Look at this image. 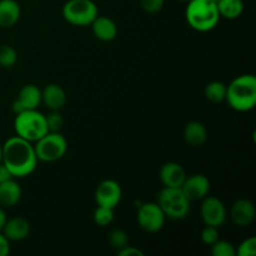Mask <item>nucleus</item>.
I'll return each mask as SVG.
<instances>
[{
    "label": "nucleus",
    "mask_w": 256,
    "mask_h": 256,
    "mask_svg": "<svg viewBox=\"0 0 256 256\" xmlns=\"http://www.w3.org/2000/svg\"><path fill=\"white\" fill-rule=\"evenodd\" d=\"M2 162L14 178H24L36 169L38 158L32 142L12 136L2 145Z\"/></svg>",
    "instance_id": "f257e3e1"
},
{
    "label": "nucleus",
    "mask_w": 256,
    "mask_h": 256,
    "mask_svg": "<svg viewBox=\"0 0 256 256\" xmlns=\"http://www.w3.org/2000/svg\"><path fill=\"white\" fill-rule=\"evenodd\" d=\"M225 100L236 112H249L256 105V76L244 74L235 78L226 86Z\"/></svg>",
    "instance_id": "f03ea898"
},
{
    "label": "nucleus",
    "mask_w": 256,
    "mask_h": 256,
    "mask_svg": "<svg viewBox=\"0 0 256 256\" xmlns=\"http://www.w3.org/2000/svg\"><path fill=\"white\" fill-rule=\"evenodd\" d=\"M186 22L196 32H210L220 20L216 2L212 0H190L185 10Z\"/></svg>",
    "instance_id": "7ed1b4c3"
},
{
    "label": "nucleus",
    "mask_w": 256,
    "mask_h": 256,
    "mask_svg": "<svg viewBox=\"0 0 256 256\" xmlns=\"http://www.w3.org/2000/svg\"><path fill=\"white\" fill-rule=\"evenodd\" d=\"M14 129L18 136L30 142H38L48 132L45 115L35 110H26L16 114L14 122Z\"/></svg>",
    "instance_id": "20e7f679"
},
{
    "label": "nucleus",
    "mask_w": 256,
    "mask_h": 256,
    "mask_svg": "<svg viewBox=\"0 0 256 256\" xmlns=\"http://www.w3.org/2000/svg\"><path fill=\"white\" fill-rule=\"evenodd\" d=\"M158 204L164 212L165 216L172 220H182L190 212V202L182 194L180 188H168L160 192Z\"/></svg>",
    "instance_id": "39448f33"
},
{
    "label": "nucleus",
    "mask_w": 256,
    "mask_h": 256,
    "mask_svg": "<svg viewBox=\"0 0 256 256\" xmlns=\"http://www.w3.org/2000/svg\"><path fill=\"white\" fill-rule=\"evenodd\" d=\"M34 149L38 160L44 162H52L62 159L68 150L66 139L58 132H48L44 136L35 142Z\"/></svg>",
    "instance_id": "423d86ee"
},
{
    "label": "nucleus",
    "mask_w": 256,
    "mask_h": 256,
    "mask_svg": "<svg viewBox=\"0 0 256 256\" xmlns=\"http://www.w3.org/2000/svg\"><path fill=\"white\" fill-rule=\"evenodd\" d=\"M98 6L92 0H69L62 6V16L76 26H86L98 16Z\"/></svg>",
    "instance_id": "0eeeda50"
},
{
    "label": "nucleus",
    "mask_w": 256,
    "mask_h": 256,
    "mask_svg": "<svg viewBox=\"0 0 256 256\" xmlns=\"http://www.w3.org/2000/svg\"><path fill=\"white\" fill-rule=\"evenodd\" d=\"M136 219L144 232H158L164 226L166 216L158 202H144L138 208Z\"/></svg>",
    "instance_id": "6e6552de"
},
{
    "label": "nucleus",
    "mask_w": 256,
    "mask_h": 256,
    "mask_svg": "<svg viewBox=\"0 0 256 256\" xmlns=\"http://www.w3.org/2000/svg\"><path fill=\"white\" fill-rule=\"evenodd\" d=\"M200 214L202 222L208 226L220 228L226 220V209L222 200L215 196H205L202 199Z\"/></svg>",
    "instance_id": "1a4fd4ad"
},
{
    "label": "nucleus",
    "mask_w": 256,
    "mask_h": 256,
    "mask_svg": "<svg viewBox=\"0 0 256 256\" xmlns=\"http://www.w3.org/2000/svg\"><path fill=\"white\" fill-rule=\"evenodd\" d=\"M122 188L115 180L106 179L99 184L95 190V202L99 206L115 209L122 200Z\"/></svg>",
    "instance_id": "9d476101"
},
{
    "label": "nucleus",
    "mask_w": 256,
    "mask_h": 256,
    "mask_svg": "<svg viewBox=\"0 0 256 256\" xmlns=\"http://www.w3.org/2000/svg\"><path fill=\"white\" fill-rule=\"evenodd\" d=\"M42 102V90L36 85L28 84L20 89L16 99L12 102V109L15 114L26 110H35Z\"/></svg>",
    "instance_id": "9b49d317"
},
{
    "label": "nucleus",
    "mask_w": 256,
    "mask_h": 256,
    "mask_svg": "<svg viewBox=\"0 0 256 256\" xmlns=\"http://www.w3.org/2000/svg\"><path fill=\"white\" fill-rule=\"evenodd\" d=\"M180 189L190 202H198L208 196L210 192V182L205 175L194 174L192 176H186Z\"/></svg>",
    "instance_id": "f8f14e48"
},
{
    "label": "nucleus",
    "mask_w": 256,
    "mask_h": 256,
    "mask_svg": "<svg viewBox=\"0 0 256 256\" xmlns=\"http://www.w3.org/2000/svg\"><path fill=\"white\" fill-rule=\"evenodd\" d=\"M256 209L252 202L248 199H240L232 204L230 210V218L238 226H248L255 219Z\"/></svg>",
    "instance_id": "ddd939ff"
},
{
    "label": "nucleus",
    "mask_w": 256,
    "mask_h": 256,
    "mask_svg": "<svg viewBox=\"0 0 256 256\" xmlns=\"http://www.w3.org/2000/svg\"><path fill=\"white\" fill-rule=\"evenodd\" d=\"M186 179L184 168L174 162H166L160 169V180L168 188H180Z\"/></svg>",
    "instance_id": "4468645a"
},
{
    "label": "nucleus",
    "mask_w": 256,
    "mask_h": 256,
    "mask_svg": "<svg viewBox=\"0 0 256 256\" xmlns=\"http://www.w3.org/2000/svg\"><path fill=\"white\" fill-rule=\"evenodd\" d=\"M2 232L9 242H22L26 239L29 235L30 224L24 218H12V219L6 220Z\"/></svg>",
    "instance_id": "2eb2a0df"
},
{
    "label": "nucleus",
    "mask_w": 256,
    "mask_h": 256,
    "mask_svg": "<svg viewBox=\"0 0 256 256\" xmlns=\"http://www.w3.org/2000/svg\"><path fill=\"white\" fill-rule=\"evenodd\" d=\"M42 102L50 110H60L66 102V92L60 85L49 84L42 90Z\"/></svg>",
    "instance_id": "dca6fc26"
},
{
    "label": "nucleus",
    "mask_w": 256,
    "mask_h": 256,
    "mask_svg": "<svg viewBox=\"0 0 256 256\" xmlns=\"http://www.w3.org/2000/svg\"><path fill=\"white\" fill-rule=\"evenodd\" d=\"M92 30L95 36L102 42H112L116 38L118 28L114 20L108 16H99L98 15L92 22Z\"/></svg>",
    "instance_id": "f3484780"
},
{
    "label": "nucleus",
    "mask_w": 256,
    "mask_h": 256,
    "mask_svg": "<svg viewBox=\"0 0 256 256\" xmlns=\"http://www.w3.org/2000/svg\"><path fill=\"white\" fill-rule=\"evenodd\" d=\"M22 199V188L15 182L10 179L0 184V206L12 208L19 202Z\"/></svg>",
    "instance_id": "a211bd4d"
},
{
    "label": "nucleus",
    "mask_w": 256,
    "mask_h": 256,
    "mask_svg": "<svg viewBox=\"0 0 256 256\" xmlns=\"http://www.w3.org/2000/svg\"><path fill=\"white\" fill-rule=\"evenodd\" d=\"M22 10L15 0H0V28H10L19 20Z\"/></svg>",
    "instance_id": "6ab92c4d"
},
{
    "label": "nucleus",
    "mask_w": 256,
    "mask_h": 256,
    "mask_svg": "<svg viewBox=\"0 0 256 256\" xmlns=\"http://www.w3.org/2000/svg\"><path fill=\"white\" fill-rule=\"evenodd\" d=\"M185 142L192 146H202L208 139L206 128L200 122H190L185 125L184 132Z\"/></svg>",
    "instance_id": "aec40b11"
},
{
    "label": "nucleus",
    "mask_w": 256,
    "mask_h": 256,
    "mask_svg": "<svg viewBox=\"0 0 256 256\" xmlns=\"http://www.w3.org/2000/svg\"><path fill=\"white\" fill-rule=\"evenodd\" d=\"M220 18L225 19H238L244 12L242 0H219L216 2Z\"/></svg>",
    "instance_id": "412c9836"
},
{
    "label": "nucleus",
    "mask_w": 256,
    "mask_h": 256,
    "mask_svg": "<svg viewBox=\"0 0 256 256\" xmlns=\"http://www.w3.org/2000/svg\"><path fill=\"white\" fill-rule=\"evenodd\" d=\"M205 98L212 102H222L225 100L226 96V85L222 82H210L205 86L204 90Z\"/></svg>",
    "instance_id": "4be33fe9"
},
{
    "label": "nucleus",
    "mask_w": 256,
    "mask_h": 256,
    "mask_svg": "<svg viewBox=\"0 0 256 256\" xmlns=\"http://www.w3.org/2000/svg\"><path fill=\"white\" fill-rule=\"evenodd\" d=\"M18 60V52L10 45H2L0 46V66L12 68L14 66Z\"/></svg>",
    "instance_id": "5701e85b"
},
{
    "label": "nucleus",
    "mask_w": 256,
    "mask_h": 256,
    "mask_svg": "<svg viewBox=\"0 0 256 256\" xmlns=\"http://www.w3.org/2000/svg\"><path fill=\"white\" fill-rule=\"evenodd\" d=\"M112 220H114V209L98 205L96 210L94 212V222L99 226H106V225L112 224Z\"/></svg>",
    "instance_id": "b1692460"
},
{
    "label": "nucleus",
    "mask_w": 256,
    "mask_h": 256,
    "mask_svg": "<svg viewBox=\"0 0 256 256\" xmlns=\"http://www.w3.org/2000/svg\"><path fill=\"white\" fill-rule=\"evenodd\" d=\"M212 246V256H235V248L232 242L225 240H216Z\"/></svg>",
    "instance_id": "393cba45"
},
{
    "label": "nucleus",
    "mask_w": 256,
    "mask_h": 256,
    "mask_svg": "<svg viewBox=\"0 0 256 256\" xmlns=\"http://www.w3.org/2000/svg\"><path fill=\"white\" fill-rule=\"evenodd\" d=\"M109 242L115 250L119 252L120 249H122V248H125L126 245H129V236H128V234L124 230L116 229L114 230V232H110Z\"/></svg>",
    "instance_id": "a878e982"
},
{
    "label": "nucleus",
    "mask_w": 256,
    "mask_h": 256,
    "mask_svg": "<svg viewBox=\"0 0 256 256\" xmlns=\"http://www.w3.org/2000/svg\"><path fill=\"white\" fill-rule=\"evenodd\" d=\"M45 120H46L48 132H60L62 124H64V119H62L59 110H52V112H49V114L45 116Z\"/></svg>",
    "instance_id": "bb28decb"
},
{
    "label": "nucleus",
    "mask_w": 256,
    "mask_h": 256,
    "mask_svg": "<svg viewBox=\"0 0 256 256\" xmlns=\"http://www.w3.org/2000/svg\"><path fill=\"white\" fill-rule=\"evenodd\" d=\"M238 256H255L256 255V238L252 236L245 239L235 250Z\"/></svg>",
    "instance_id": "cd10ccee"
},
{
    "label": "nucleus",
    "mask_w": 256,
    "mask_h": 256,
    "mask_svg": "<svg viewBox=\"0 0 256 256\" xmlns=\"http://www.w3.org/2000/svg\"><path fill=\"white\" fill-rule=\"evenodd\" d=\"M202 242L205 245H212L216 240H219V232H218V228L214 226H208L205 225V228L202 232Z\"/></svg>",
    "instance_id": "c85d7f7f"
},
{
    "label": "nucleus",
    "mask_w": 256,
    "mask_h": 256,
    "mask_svg": "<svg viewBox=\"0 0 256 256\" xmlns=\"http://www.w3.org/2000/svg\"><path fill=\"white\" fill-rule=\"evenodd\" d=\"M140 5L146 12L154 14L160 12L164 6V0H140Z\"/></svg>",
    "instance_id": "c756f323"
},
{
    "label": "nucleus",
    "mask_w": 256,
    "mask_h": 256,
    "mask_svg": "<svg viewBox=\"0 0 256 256\" xmlns=\"http://www.w3.org/2000/svg\"><path fill=\"white\" fill-rule=\"evenodd\" d=\"M118 255L119 256H144V252H142V250L136 249V248H132V246H129V245H126V246L122 248V249H120L119 252H118Z\"/></svg>",
    "instance_id": "7c9ffc66"
},
{
    "label": "nucleus",
    "mask_w": 256,
    "mask_h": 256,
    "mask_svg": "<svg viewBox=\"0 0 256 256\" xmlns=\"http://www.w3.org/2000/svg\"><path fill=\"white\" fill-rule=\"evenodd\" d=\"M10 252L9 240L5 238V235L0 232V256H8Z\"/></svg>",
    "instance_id": "2f4dec72"
},
{
    "label": "nucleus",
    "mask_w": 256,
    "mask_h": 256,
    "mask_svg": "<svg viewBox=\"0 0 256 256\" xmlns=\"http://www.w3.org/2000/svg\"><path fill=\"white\" fill-rule=\"evenodd\" d=\"M12 174L9 172V169H8L6 166H5L2 162H0V184L4 182H8V180L12 179Z\"/></svg>",
    "instance_id": "473e14b6"
},
{
    "label": "nucleus",
    "mask_w": 256,
    "mask_h": 256,
    "mask_svg": "<svg viewBox=\"0 0 256 256\" xmlns=\"http://www.w3.org/2000/svg\"><path fill=\"white\" fill-rule=\"evenodd\" d=\"M8 218H6V212H5L4 208L0 206V232L2 230V228H4L5 222H6Z\"/></svg>",
    "instance_id": "72a5a7b5"
},
{
    "label": "nucleus",
    "mask_w": 256,
    "mask_h": 256,
    "mask_svg": "<svg viewBox=\"0 0 256 256\" xmlns=\"http://www.w3.org/2000/svg\"><path fill=\"white\" fill-rule=\"evenodd\" d=\"M0 162H2V144H0Z\"/></svg>",
    "instance_id": "f704fd0d"
},
{
    "label": "nucleus",
    "mask_w": 256,
    "mask_h": 256,
    "mask_svg": "<svg viewBox=\"0 0 256 256\" xmlns=\"http://www.w3.org/2000/svg\"><path fill=\"white\" fill-rule=\"evenodd\" d=\"M178 2H189L190 0H178Z\"/></svg>",
    "instance_id": "c9c22d12"
},
{
    "label": "nucleus",
    "mask_w": 256,
    "mask_h": 256,
    "mask_svg": "<svg viewBox=\"0 0 256 256\" xmlns=\"http://www.w3.org/2000/svg\"><path fill=\"white\" fill-rule=\"evenodd\" d=\"M212 2H219V0H212Z\"/></svg>",
    "instance_id": "e433bc0d"
}]
</instances>
